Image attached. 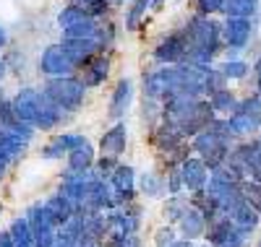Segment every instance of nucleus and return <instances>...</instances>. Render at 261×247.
Instances as JSON below:
<instances>
[{"mask_svg":"<svg viewBox=\"0 0 261 247\" xmlns=\"http://www.w3.org/2000/svg\"><path fill=\"white\" fill-rule=\"evenodd\" d=\"M186 37V65L196 68H214V57L222 47V24L206 16H191L180 29Z\"/></svg>","mask_w":261,"mask_h":247,"instance_id":"nucleus-1","label":"nucleus"},{"mask_svg":"<svg viewBox=\"0 0 261 247\" xmlns=\"http://www.w3.org/2000/svg\"><path fill=\"white\" fill-rule=\"evenodd\" d=\"M42 94H45L55 107H60L65 115H76L86 104V88L79 76H65V78H42Z\"/></svg>","mask_w":261,"mask_h":247,"instance_id":"nucleus-2","label":"nucleus"},{"mask_svg":"<svg viewBox=\"0 0 261 247\" xmlns=\"http://www.w3.org/2000/svg\"><path fill=\"white\" fill-rule=\"evenodd\" d=\"M175 94V65H160L157 71L144 73V102L160 104Z\"/></svg>","mask_w":261,"mask_h":247,"instance_id":"nucleus-3","label":"nucleus"},{"mask_svg":"<svg viewBox=\"0 0 261 247\" xmlns=\"http://www.w3.org/2000/svg\"><path fill=\"white\" fill-rule=\"evenodd\" d=\"M39 73L42 78H65V76H76V65L68 57V52L63 50L60 42L47 44L39 55Z\"/></svg>","mask_w":261,"mask_h":247,"instance_id":"nucleus-4","label":"nucleus"},{"mask_svg":"<svg viewBox=\"0 0 261 247\" xmlns=\"http://www.w3.org/2000/svg\"><path fill=\"white\" fill-rule=\"evenodd\" d=\"M24 219L29 221L34 247H53V244H55V234H58V229L53 227V221H50L45 206H42V200H37V203L27 206Z\"/></svg>","mask_w":261,"mask_h":247,"instance_id":"nucleus-5","label":"nucleus"},{"mask_svg":"<svg viewBox=\"0 0 261 247\" xmlns=\"http://www.w3.org/2000/svg\"><path fill=\"white\" fill-rule=\"evenodd\" d=\"M134 97H136V88L130 78H118L113 86V94L110 102H107V120L110 122H123L125 115L134 107Z\"/></svg>","mask_w":261,"mask_h":247,"instance_id":"nucleus-6","label":"nucleus"},{"mask_svg":"<svg viewBox=\"0 0 261 247\" xmlns=\"http://www.w3.org/2000/svg\"><path fill=\"white\" fill-rule=\"evenodd\" d=\"M188 141L178 133L175 125L167 122H157L154 128H149V146L154 148V156H170L175 153L180 146H186Z\"/></svg>","mask_w":261,"mask_h":247,"instance_id":"nucleus-7","label":"nucleus"},{"mask_svg":"<svg viewBox=\"0 0 261 247\" xmlns=\"http://www.w3.org/2000/svg\"><path fill=\"white\" fill-rule=\"evenodd\" d=\"M151 57H154V63H160V65H180L186 60V37H183V32L165 34L154 44Z\"/></svg>","mask_w":261,"mask_h":247,"instance_id":"nucleus-8","label":"nucleus"},{"mask_svg":"<svg viewBox=\"0 0 261 247\" xmlns=\"http://www.w3.org/2000/svg\"><path fill=\"white\" fill-rule=\"evenodd\" d=\"M81 206L89 213L113 211V188H110V182H107V179H92V182H86Z\"/></svg>","mask_w":261,"mask_h":247,"instance_id":"nucleus-9","label":"nucleus"},{"mask_svg":"<svg viewBox=\"0 0 261 247\" xmlns=\"http://www.w3.org/2000/svg\"><path fill=\"white\" fill-rule=\"evenodd\" d=\"M128 125L125 120L123 122H110L105 128V133L99 136V143H97V153H105V156H115V159H120V156L128 151Z\"/></svg>","mask_w":261,"mask_h":247,"instance_id":"nucleus-10","label":"nucleus"},{"mask_svg":"<svg viewBox=\"0 0 261 247\" xmlns=\"http://www.w3.org/2000/svg\"><path fill=\"white\" fill-rule=\"evenodd\" d=\"M110 71H113L110 55H107V52H99V55H94L89 63H86L76 76L81 78V83H84L86 88H99L107 78H110Z\"/></svg>","mask_w":261,"mask_h":247,"instance_id":"nucleus-11","label":"nucleus"},{"mask_svg":"<svg viewBox=\"0 0 261 247\" xmlns=\"http://www.w3.org/2000/svg\"><path fill=\"white\" fill-rule=\"evenodd\" d=\"M253 34V21L251 18H225L222 21V44L230 50H243L251 42Z\"/></svg>","mask_w":261,"mask_h":247,"instance_id":"nucleus-12","label":"nucleus"},{"mask_svg":"<svg viewBox=\"0 0 261 247\" xmlns=\"http://www.w3.org/2000/svg\"><path fill=\"white\" fill-rule=\"evenodd\" d=\"M39 86H21L18 91L11 97V107H13V115L18 120H24L29 125H34V115H37V104H39Z\"/></svg>","mask_w":261,"mask_h":247,"instance_id":"nucleus-13","label":"nucleus"},{"mask_svg":"<svg viewBox=\"0 0 261 247\" xmlns=\"http://www.w3.org/2000/svg\"><path fill=\"white\" fill-rule=\"evenodd\" d=\"M42 91V88H39ZM65 120H68V115L60 109V107H55L45 94L39 97V104H37V115H34V128H37V133H55Z\"/></svg>","mask_w":261,"mask_h":247,"instance_id":"nucleus-14","label":"nucleus"},{"mask_svg":"<svg viewBox=\"0 0 261 247\" xmlns=\"http://www.w3.org/2000/svg\"><path fill=\"white\" fill-rule=\"evenodd\" d=\"M180 169V179H183V190L191 195V193H199L206 188L209 182V169L204 167V162L199 159V156H188V159L178 167Z\"/></svg>","mask_w":261,"mask_h":247,"instance_id":"nucleus-15","label":"nucleus"},{"mask_svg":"<svg viewBox=\"0 0 261 247\" xmlns=\"http://www.w3.org/2000/svg\"><path fill=\"white\" fill-rule=\"evenodd\" d=\"M136 190H139V198H144V203H146V200H162L167 195L165 193V174L157 167L139 172Z\"/></svg>","mask_w":261,"mask_h":247,"instance_id":"nucleus-16","label":"nucleus"},{"mask_svg":"<svg viewBox=\"0 0 261 247\" xmlns=\"http://www.w3.org/2000/svg\"><path fill=\"white\" fill-rule=\"evenodd\" d=\"M206 219L196 211V208H186V213L178 219V224H175V229H178V237H183V239H188V242H199V239H204V232H206Z\"/></svg>","mask_w":261,"mask_h":247,"instance_id":"nucleus-17","label":"nucleus"},{"mask_svg":"<svg viewBox=\"0 0 261 247\" xmlns=\"http://www.w3.org/2000/svg\"><path fill=\"white\" fill-rule=\"evenodd\" d=\"M42 206H45V211H47V216H50V221H53L55 229H63L65 224L71 221L73 211H76V206L71 203V200H65V198L58 195V193H50L47 198H42Z\"/></svg>","mask_w":261,"mask_h":247,"instance_id":"nucleus-18","label":"nucleus"},{"mask_svg":"<svg viewBox=\"0 0 261 247\" xmlns=\"http://www.w3.org/2000/svg\"><path fill=\"white\" fill-rule=\"evenodd\" d=\"M94 162H97V146L92 141H86L65 156V169L68 172H89L94 167Z\"/></svg>","mask_w":261,"mask_h":247,"instance_id":"nucleus-19","label":"nucleus"},{"mask_svg":"<svg viewBox=\"0 0 261 247\" xmlns=\"http://www.w3.org/2000/svg\"><path fill=\"white\" fill-rule=\"evenodd\" d=\"M227 125H230V133L235 141H253L258 133H261V122L248 117V115H241V112H235V115L227 117Z\"/></svg>","mask_w":261,"mask_h":247,"instance_id":"nucleus-20","label":"nucleus"},{"mask_svg":"<svg viewBox=\"0 0 261 247\" xmlns=\"http://www.w3.org/2000/svg\"><path fill=\"white\" fill-rule=\"evenodd\" d=\"M235 229V224L230 221V216L220 213V216H214L209 224H206V232H204V242L212 244V247H222L225 239L230 237V232Z\"/></svg>","mask_w":261,"mask_h":247,"instance_id":"nucleus-21","label":"nucleus"},{"mask_svg":"<svg viewBox=\"0 0 261 247\" xmlns=\"http://www.w3.org/2000/svg\"><path fill=\"white\" fill-rule=\"evenodd\" d=\"M206 102H209V107L214 109L217 117H230L232 112L238 109V102H241V99H238V94L230 91V88H222V91L206 97Z\"/></svg>","mask_w":261,"mask_h":247,"instance_id":"nucleus-22","label":"nucleus"},{"mask_svg":"<svg viewBox=\"0 0 261 247\" xmlns=\"http://www.w3.org/2000/svg\"><path fill=\"white\" fill-rule=\"evenodd\" d=\"M186 208H188V198L186 195H165L162 198V221L175 227L178 219L186 213Z\"/></svg>","mask_w":261,"mask_h":247,"instance_id":"nucleus-23","label":"nucleus"},{"mask_svg":"<svg viewBox=\"0 0 261 247\" xmlns=\"http://www.w3.org/2000/svg\"><path fill=\"white\" fill-rule=\"evenodd\" d=\"M188 206L196 208L206 221H212L214 216H220V206H217V200L206 193V190H199V193H191L188 195Z\"/></svg>","mask_w":261,"mask_h":247,"instance_id":"nucleus-24","label":"nucleus"},{"mask_svg":"<svg viewBox=\"0 0 261 247\" xmlns=\"http://www.w3.org/2000/svg\"><path fill=\"white\" fill-rule=\"evenodd\" d=\"M6 229H8V234H11V239H13V247H34L29 221H27L24 216H13Z\"/></svg>","mask_w":261,"mask_h":247,"instance_id":"nucleus-25","label":"nucleus"},{"mask_svg":"<svg viewBox=\"0 0 261 247\" xmlns=\"http://www.w3.org/2000/svg\"><path fill=\"white\" fill-rule=\"evenodd\" d=\"M154 8V0H130V6L125 11V29L128 32H136L139 24H141V18Z\"/></svg>","mask_w":261,"mask_h":247,"instance_id":"nucleus-26","label":"nucleus"},{"mask_svg":"<svg viewBox=\"0 0 261 247\" xmlns=\"http://www.w3.org/2000/svg\"><path fill=\"white\" fill-rule=\"evenodd\" d=\"M258 0H225V18H253Z\"/></svg>","mask_w":261,"mask_h":247,"instance_id":"nucleus-27","label":"nucleus"},{"mask_svg":"<svg viewBox=\"0 0 261 247\" xmlns=\"http://www.w3.org/2000/svg\"><path fill=\"white\" fill-rule=\"evenodd\" d=\"M65 156H68L73 148H79L81 143H86L89 138L84 136V133H76V130H63V133H53V138H50Z\"/></svg>","mask_w":261,"mask_h":247,"instance_id":"nucleus-28","label":"nucleus"},{"mask_svg":"<svg viewBox=\"0 0 261 247\" xmlns=\"http://www.w3.org/2000/svg\"><path fill=\"white\" fill-rule=\"evenodd\" d=\"M230 221L235 224V227H241V229H251V232H256V229H258V224H261V216H258L248 203H243V206H238V208L232 211Z\"/></svg>","mask_w":261,"mask_h":247,"instance_id":"nucleus-29","label":"nucleus"},{"mask_svg":"<svg viewBox=\"0 0 261 247\" xmlns=\"http://www.w3.org/2000/svg\"><path fill=\"white\" fill-rule=\"evenodd\" d=\"M220 73H222L227 81H243V78L248 76V63L241 60V57H227V60H222V65H220Z\"/></svg>","mask_w":261,"mask_h":247,"instance_id":"nucleus-30","label":"nucleus"},{"mask_svg":"<svg viewBox=\"0 0 261 247\" xmlns=\"http://www.w3.org/2000/svg\"><path fill=\"white\" fill-rule=\"evenodd\" d=\"M84 18H89V16H86V11H84V6L68 3V6H63L60 13H58V26L60 29H68V26L79 24V21H84Z\"/></svg>","mask_w":261,"mask_h":247,"instance_id":"nucleus-31","label":"nucleus"},{"mask_svg":"<svg viewBox=\"0 0 261 247\" xmlns=\"http://www.w3.org/2000/svg\"><path fill=\"white\" fill-rule=\"evenodd\" d=\"M178 239V229L172 224H157L154 232H151V247H170L172 242Z\"/></svg>","mask_w":261,"mask_h":247,"instance_id":"nucleus-32","label":"nucleus"},{"mask_svg":"<svg viewBox=\"0 0 261 247\" xmlns=\"http://www.w3.org/2000/svg\"><path fill=\"white\" fill-rule=\"evenodd\" d=\"M241 193H243V198H246V203L261 216V182H256V179H243L241 185Z\"/></svg>","mask_w":261,"mask_h":247,"instance_id":"nucleus-33","label":"nucleus"},{"mask_svg":"<svg viewBox=\"0 0 261 247\" xmlns=\"http://www.w3.org/2000/svg\"><path fill=\"white\" fill-rule=\"evenodd\" d=\"M227 78L220 73V68H209L206 71V78H204V99L217 94V91H222V88H227Z\"/></svg>","mask_w":261,"mask_h":247,"instance_id":"nucleus-34","label":"nucleus"},{"mask_svg":"<svg viewBox=\"0 0 261 247\" xmlns=\"http://www.w3.org/2000/svg\"><path fill=\"white\" fill-rule=\"evenodd\" d=\"M120 164V159H115V156H105V153H97V162H94V167H92V172L97 174V179H107L113 172H115V167Z\"/></svg>","mask_w":261,"mask_h":247,"instance_id":"nucleus-35","label":"nucleus"},{"mask_svg":"<svg viewBox=\"0 0 261 247\" xmlns=\"http://www.w3.org/2000/svg\"><path fill=\"white\" fill-rule=\"evenodd\" d=\"M235 112H241V115H248V117H253V120H258L261 122V97L258 94H253V97H243L241 102H238V109ZM232 112V115H235Z\"/></svg>","mask_w":261,"mask_h":247,"instance_id":"nucleus-36","label":"nucleus"},{"mask_svg":"<svg viewBox=\"0 0 261 247\" xmlns=\"http://www.w3.org/2000/svg\"><path fill=\"white\" fill-rule=\"evenodd\" d=\"M162 174H165V193H167V195H183V193H186L178 167H172V169H167V172H162Z\"/></svg>","mask_w":261,"mask_h":247,"instance_id":"nucleus-37","label":"nucleus"},{"mask_svg":"<svg viewBox=\"0 0 261 247\" xmlns=\"http://www.w3.org/2000/svg\"><path fill=\"white\" fill-rule=\"evenodd\" d=\"M193 6H196V16L212 18L214 13H222L225 11V0H193Z\"/></svg>","mask_w":261,"mask_h":247,"instance_id":"nucleus-38","label":"nucleus"},{"mask_svg":"<svg viewBox=\"0 0 261 247\" xmlns=\"http://www.w3.org/2000/svg\"><path fill=\"white\" fill-rule=\"evenodd\" d=\"M86 16L94 18V21H105L107 13H110V0H92L89 6H84Z\"/></svg>","mask_w":261,"mask_h":247,"instance_id":"nucleus-39","label":"nucleus"},{"mask_svg":"<svg viewBox=\"0 0 261 247\" xmlns=\"http://www.w3.org/2000/svg\"><path fill=\"white\" fill-rule=\"evenodd\" d=\"M251 237H253V232H251V229H241V227H235V229L230 232V237L225 239V244H222V247H246V244L251 242Z\"/></svg>","mask_w":261,"mask_h":247,"instance_id":"nucleus-40","label":"nucleus"},{"mask_svg":"<svg viewBox=\"0 0 261 247\" xmlns=\"http://www.w3.org/2000/svg\"><path fill=\"white\" fill-rule=\"evenodd\" d=\"M39 159H42V162H47V164H55V162H65V153H63V151L47 138V143L39 148Z\"/></svg>","mask_w":261,"mask_h":247,"instance_id":"nucleus-41","label":"nucleus"},{"mask_svg":"<svg viewBox=\"0 0 261 247\" xmlns=\"http://www.w3.org/2000/svg\"><path fill=\"white\" fill-rule=\"evenodd\" d=\"M53 247H79V239L73 237V234H68L65 229H58V234H55V244Z\"/></svg>","mask_w":261,"mask_h":247,"instance_id":"nucleus-42","label":"nucleus"},{"mask_svg":"<svg viewBox=\"0 0 261 247\" xmlns=\"http://www.w3.org/2000/svg\"><path fill=\"white\" fill-rule=\"evenodd\" d=\"M118 247H144V237L141 234H125L118 242Z\"/></svg>","mask_w":261,"mask_h":247,"instance_id":"nucleus-43","label":"nucleus"},{"mask_svg":"<svg viewBox=\"0 0 261 247\" xmlns=\"http://www.w3.org/2000/svg\"><path fill=\"white\" fill-rule=\"evenodd\" d=\"M0 247H13V239H11L8 229H0Z\"/></svg>","mask_w":261,"mask_h":247,"instance_id":"nucleus-44","label":"nucleus"},{"mask_svg":"<svg viewBox=\"0 0 261 247\" xmlns=\"http://www.w3.org/2000/svg\"><path fill=\"white\" fill-rule=\"evenodd\" d=\"M8 76V60L0 57V83H3V78Z\"/></svg>","mask_w":261,"mask_h":247,"instance_id":"nucleus-45","label":"nucleus"},{"mask_svg":"<svg viewBox=\"0 0 261 247\" xmlns=\"http://www.w3.org/2000/svg\"><path fill=\"white\" fill-rule=\"evenodd\" d=\"M8 169H11V167L6 164V159H3V156H0V182H3V179L8 177Z\"/></svg>","mask_w":261,"mask_h":247,"instance_id":"nucleus-46","label":"nucleus"},{"mask_svg":"<svg viewBox=\"0 0 261 247\" xmlns=\"http://www.w3.org/2000/svg\"><path fill=\"white\" fill-rule=\"evenodd\" d=\"M8 47V32H6V26H0V50H6Z\"/></svg>","mask_w":261,"mask_h":247,"instance_id":"nucleus-47","label":"nucleus"},{"mask_svg":"<svg viewBox=\"0 0 261 247\" xmlns=\"http://www.w3.org/2000/svg\"><path fill=\"white\" fill-rule=\"evenodd\" d=\"M191 244H193V242H188V239H183V237H178V239H175V242H172L170 247H191Z\"/></svg>","mask_w":261,"mask_h":247,"instance_id":"nucleus-48","label":"nucleus"},{"mask_svg":"<svg viewBox=\"0 0 261 247\" xmlns=\"http://www.w3.org/2000/svg\"><path fill=\"white\" fill-rule=\"evenodd\" d=\"M253 71H256V76H261V57L253 63Z\"/></svg>","mask_w":261,"mask_h":247,"instance_id":"nucleus-49","label":"nucleus"},{"mask_svg":"<svg viewBox=\"0 0 261 247\" xmlns=\"http://www.w3.org/2000/svg\"><path fill=\"white\" fill-rule=\"evenodd\" d=\"M256 94L261 97V76H256Z\"/></svg>","mask_w":261,"mask_h":247,"instance_id":"nucleus-50","label":"nucleus"},{"mask_svg":"<svg viewBox=\"0 0 261 247\" xmlns=\"http://www.w3.org/2000/svg\"><path fill=\"white\" fill-rule=\"evenodd\" d=\"M8 97H6V91H3V83H0V102H6Z\"/></svg>","mask_w":261,"mask_h":247,"instance_id":"nucleus-51","label":"nucleus"},{"mask_svg":"<svg viewBox=\"0 0 261 247\" xmlns=\"http://www.w3.org/2000/svg\"><path fill=\"white\" fill-rule=\"evenodd\" d=\"M73 3H79V6H89L92 0H73Z\"/></svg>","mask_w":261,"mask_h":247,"instance_id":"nucleus-52","label":"nucleus"},{"mask_svg":"<svg viewBox=\"0 0 261 247\" xmlns=\"http://www.w3.org/2000/svg\"><path fill=\"white\" fill-rule=\"evenodd\" d=\"M125 0H110V6H123Z\"/></svg>","mask_w":261,"mask_h":247,"instance_id":"nucleus-53","label":"nucleus"},{"mask_svg":"<svg viewBox=\"0 0 261 247\" xmlns=\"http://www.w3.org/2000/svg\"><path fill=\"white\" fill-rule=\"evenodd\" d=\"M191 247H212V244H206V242H199V244H196V242H193Z\"/></svg>","mask_w":261,"mask_h":247,"instance_id":"nucleus-54","label":"nucleus"},{"mask_svg":"<svg viewBox=\"0 0 261 247\" xmlns=\"http://www.w3.org/2000/svg\"><path fill=\"white\" fill-rule=\"evenodd\" d=\"M165 3V0H154V6H162Z\"/></svg>","mask_w":261,"mask_h":247,"instance_id":"nucleus-55","label":"nucleus"},{"mask_svg":"<svg viewBox=\"0 0 261 247\" xmlns=\"http://www.w3.org/2000/svg\"><path fill=\"white\" fill-rule=\"evenodd\" d=\"M256 247H261V237H258V242H256Z\"/></svg>","mask_w":261,"mask_h":247,"instance_id":"nucleus-56","label":"nucleus"},{"mask_svg":"<svg viewBox=\"0 0 261 247\" xmlns=\"http://www.w3.org/2000/svg\"><path fill=\"white\" fill-rule=\"evenodd\" d=\"M0 211H3V206H0Z\"/></svg>","mask_w":261,"mask_h":247,"instance_id":"nucleus-57","label":"nucleus"}]
</instances>
